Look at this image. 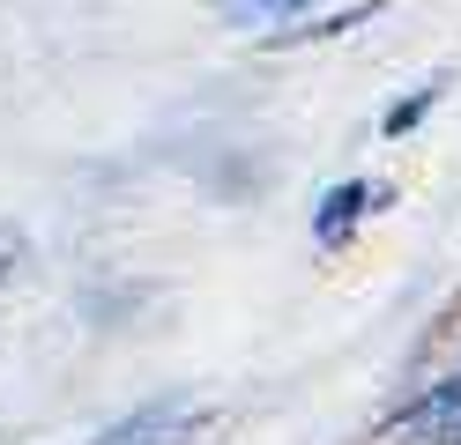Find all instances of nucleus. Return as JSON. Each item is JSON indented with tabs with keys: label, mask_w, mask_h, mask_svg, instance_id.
Returning a JSON list of instances; mask_svg holds the SVG:
<instances>
[{
	"label": "nucleus",
	"mask_w": 461,
	"mask_h": 445,
	"mask_svg": "<svg viewBox=\"0 0 461 445\" xmlns=\"http://www.w3.org/2000/svg\"><path fill=\"white\" fill-rule=\"evenodd\" d=\"M372 208H380V186H372V178H342L335 193H321V216H312V237H321V245H350V230L372 216Z\"/></svg>",
	"instance_id": "1"
},
{
	"label": "nucleus",
	"mask_w": 461,
	"mask_h": 445,
	"mask_svg": "<svg viewBox=\"0 0 461 445\" xmlns=\"http://www.w3.org/2000/svg\"><path fill=\"white\" fill-rule=\"evenodd\" d=\"M431 97H439V82H424V89H410V97H402V104L387 111V134H410V127H417V119L431 111Z\"/></svg>",
	"instance_id": "2"
},
{
	"label": "nucleus",
	"mask_w": 461,
	"mask_h": 445,
	"mask_svg": "<svg viewBox=\"0 0 461 445\" xmlns=\"http://www.w3.org/2000/svg\"><path fill=\"white\" fill-rule=\"evenodd\" d=\"M298 8H305V0H230V22H283Z\"/></svg>",
	"instance_id": "3"
},
{
	"label": "nucleus",
	"mask_w": 461,
	"mask_h": 445,
	"mask_svg": "<svg viewBox=\"0 0 461 445\" xmlns=\"http://www.w3.org/2000/svg\"><path fill=\"white\" fill-rule=\"evenodd\" d=\"M15 260H23V237H15V230H0V282L15 275Z\"/></svg>",
	"instance_id": "4"
},
{
	"label": "nucleus",
	"mask_w": 461,
	"mask_h": 445,
	"mask_svg": "<svg viewBox=\"0 0 461 445\" xmlns=\"http://www.w3.org/2000/svg\"><path fill=\"white\" fill-rule=\"evenodd\" d=\"M454 445H461V431H454Z\"/></svg>",
	"instance_id": "5"
}]
</instances>
